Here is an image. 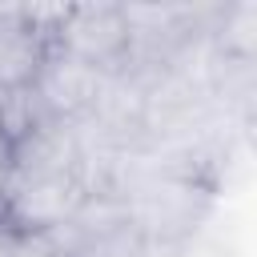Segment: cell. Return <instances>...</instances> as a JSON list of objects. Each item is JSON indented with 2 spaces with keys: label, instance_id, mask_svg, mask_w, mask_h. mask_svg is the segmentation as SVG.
Here are the masks:
<instances>
[{
  "label": "cell",
  "instance_id": "cell-1",
  "mask_svg": "<svg viewBox=\"0 0 257 257\" xmlns=\"http://www.w3.org/2000/svg\"><path fill=\"white\" fill-rule=\"evenodd\" d=\"M52 48L104 72H128L133 64V28L124 4H60L52 24Z\"/></svg>",
  "mask_w": 257,
  "mask_h": 257
},
{
  "label": "cell",
  "instance_id": "cell-2",
  "mask_svg": "<svg viewBox=\"0 0 257 257\" xmlns=\"http://www.w3.org/2000/svg\"><path fill=\"white\" fill-rule=\"evenodd\" d=\"M52 241L60 257H141L145 249V237L116 193H88Z\"/></svg>",
  "mask_w": 257,
  "mask_h": 257
},
{
  "label": "cell",
  "instance_id": "cell-3",
  "mask_svg": "<svg viewBox=\"0 0 257 257\" xmlns=\"http://www.w3.org/2000/svg\"><path fill=\"white\" fill-rule=\"evenodd\" d=\"M60 4H0V84L8 92H24L48 48Z\"/></svg>",
  "mask_w": 257,
  "mask_h": 257
},
{
  "label": "cell",
  "instance_id": "cell-4",
  "mask_svg": "<svg viewBox=\"0 0 257 257\" xmlns=\"http://www.w3.org/2000/svg\"><path fill=\"white\" fill-rule=\"evenodd\" d=\"M104 84H108L104 72H96V68H88V64H80V60H72L64 52H56V48H48V56H44L36 80L24 88V96L32 100V108L40 116L76 124V120H84L100 104Z\"/></svg>",
  "mask_w": 257,
  "mask_h": 257
},
{
  "label": "cell",
  "instance_id": "cell-5",
  "mask_svg": "<svg viewBox=\"0 0 257 257\" xmlns=\"http://www.w3.org/2000/svg\"><path fill=\"white\" fill-rule=\"evenodd\" d=\"M0 257H60L52 233H20L0 221Z\"/></svg>",
  "mask_w": 257,
  "mask_h": 257
},
{
  "label": "cell",
  "instance_id": "cell-6",
  "mask_svg": "<svg viewBox=\"0 0 257 257\" xmlns=\"http://www.w3.org/2000/svg\"><path fill=\"white\" fill-rule=\"evenodd\" d=\"M12 104H16V92H8V88L0 84V137H4L8 120H12Z\"/></svg>",
  "mask_w": 257,
  "mask_h": 257
}]
</instances>
